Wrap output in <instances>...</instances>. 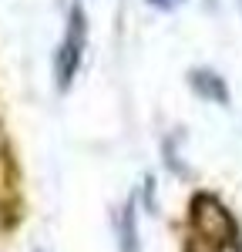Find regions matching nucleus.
Returning a JSON list of instances; mask_svg holds the SVG:
<instances>
[{
  "instance_id": "nucleus-3",
  "label": "nucleus",
  "mask_w": 242,
  "mask_h": 252,
  "mask_svg": "<svg viewBox=\"0 0 242 252\" xmlns=\"http://www.w3.org/2000/svg\"><path fill=\"white\" fill-rule=\"evenodd\" d=\"M118 249L138 252V225H135V202H124L118 215Z\"/></svg>"
},
{
  "instance_id": "nucleus-1",
  "label": "nucleus",
  "mask_w": 242,
  "mask_h": 252,
  "mask_svg": "<svg viewBox=\"0 0 242 252\" xmlns=\"http://www.w3.org/2000/svg\"><path fill=\"white\" fill-rule=\"evenodd\" d=\"M84 44H88V20H84L81 3H74L71 17H67V27H64V40L58 47V64H54V81H58L60 91H67L74 74H78L81 58H84Z\"/></svg>"
},
{
  "instance_id": "nucleus-4",
  "label": "nucleus",
  "mask_w": 242,
  "mask_h": 252,
  "mask_svg": "<svg viewBox=\"0 0 242 252\" xmlns=\"http://www.w3.org/2000/svg\"><path fill=\"white\" fill-rule=\"evenodd\" d=\"M148 3H155V7H161V10H172V7H179L182 0H148Z\"/></svg>"
},
{
  "instance_id": "nucleus-2",
  "label": "nucleus",
  "mask_w": 242,
  "mask_h": 252,
  "mask_svg": "<svg viewBox=\"0 0 242 252\" xmlns=\"http://www.w3.org/2000/svg\"><path fill=\"white\" fill-rule=\"evenodd\" d=\"M188 84L195 88V94L209 97V101H215V104H229V88H225V81H222L215 71L199 67V71L188 74Z\"/></svg>"
}]
</instances>
